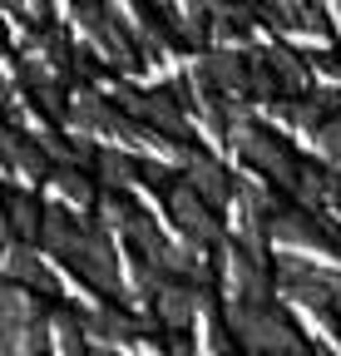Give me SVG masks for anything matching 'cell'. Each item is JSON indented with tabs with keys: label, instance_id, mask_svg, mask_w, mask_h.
Listing matches in <instances>:
<instances>
[{
	"label": "cell",
	"instance_id": "14",
	"mask_svg": "<svg viewBox=\"0 0 341 356\" xmlns=\"http://www.w3.org/2000/svg\"><path fill=\"white\" fill-rule=\"evenodd\" d=\"M6 273H10V287H30V292H55V282H50V273L40 267V257H35V248H10L6 252Z\"/></svg>",
	"mask_w": 341,
	"mask_h": 356
},
{
	"label": "cell",
	"instance_id": "8",
	"mask_svg": "<svg viewBox=\"0 0 341 356\" xmlns=\"http://www.w3.org/2000/svg\"><path fill=\"white\" fill-rule=\"evenodd\" d=\"M198 302H203V292H198V287H188V282H174V277H168V282L153 292V317L163 322V332H188V322H193Z\"/></svg>",
	"mask_w": 341,
	"mask_h": 356
},
{
	"label": "cell",
	"instance_id": "18",
	"mask_svg": "<svg viewBox=\"0 0 341 356\" xmlns=\"http://www.w3.org/2000/svg\"><path fill=\"white\" fill-rule=\"evenodd\" d=\"M317 149L341 168V114H331L326 124H322V134H317Z\"/></svg>",
	"mask_w": 341,
	"mask_h": 356
},
{
	"label": "cell",
	"instance_id": "11",
	"mask_svg": "<svg viewBox=\"0 0 341 356\" xmlns=\"http://www.w3.org/2000/svg\"><path fill=\"white\" fill-rule=\"evenodd\" d=\"M6 163H10L15 173H25V184H35V178H55V168H50V154H45V144L25 139L20 129H10V134H6Z\"/></svg>",
	"mask_w": 341,
	"mask_h": 356
},
{
	"label": "cell",
	"instance_id": "3",
	"mask_svg": "<svg viewBox=\"0 0 341 356\" xmlns=\"http://www.w3.org/2000/svg\"><path fill=\"white\" fill-rule=\"evenodd\" d=\"M65 267H69V273H79L94 292H119V257H114L109 233H99V228L84 233V243L69 252V262H65Z\"/></svg>",
	"mask_w": 341,
	"mask_h": 356
},
{
	"label": "cell",
	"instance_id": "1",
	"mask_svg": "<svg viewBox=\"0 0 341 356\" xmlns=\"http://www.w3.org/2000/svg\"><path fill=\"white\" fill-rule=\"evenodd\" d=\"M223 317H228L233 341H238L247 356H287V351L302 346V332H297V327H292V317H287L282 307H272V302H263V307H252V302H233Z\"/></svg>",
	"mask_w": 341,
	"mask_h": 356
},
{
	"label": "cell",
	"instance_id": "16",
	"mask_svg": "<svg viewBox=\"0 0 341 356\" xmlns=\"http://www.w3.org/2000/svg\"><path fill=\"white\" fill-rule=\"evenodd\" d=\"M94 213H99V222H94L99 233H124V238H129V228H134V218H139V208H134L129 198H124V193H109V188L99 193Z\"/></svg>",
	"mask_w": 341,
	"mask_h": 356
},
{
	"label": "cell",
	"instance_id": "20",
	"mask_svg": "<svg viewBox=\"0 0 341 356\" xmlns=\"http://www.w3.org/2000/svg\"><path fill=\"white\" fill-rule=\"evenodd\" d=\"M331 312H336V317H341V292H336V307H331Z\"/></svg>",
	"mask_w": 341,
	"mask_h": 356
},
{
	"label": "cell",
	"instance_id": "4",
	"mask_svg": "<svg viewBox=\"0 0 341 356\" xmlns=\"http://www.w3.org/2000/svg\"><path fill=\"white\" fill-rule=\"evenodd\" d=\"M163 208H168V218H174L178 228H183V238H188V243H198V248H203V243H218V238H223V222L213 218V208H208V203L183 184V178L163 193Z\"/></svg>",
	"mask_w": 341,
	"mask_h": 356
},
{
	"label": "cell",
	"instance_id": "5",
	"mask_svg": "<svg viewBox=\"0 0 341 356\" xmlns=\"http://www.w3.org/2000/svg\"><path fill=\"white\" fill-rule=\"evenodd\" d=\"M183 184L208 203V208H223L233 193H238V184H233V173L223 168V159H213L208 149H183Z\"/></svg>",
	"mask_w": 341,
	"mask_h": 356
},
{
	"label": "cell",
	"instance_id": "9",
	"mask_svg": "<svg viewBox=\"0 0 341 356\" xmlns=\"http://www.w3.org/2000/svg\"><path fill=\"white\" fill-rule=\"evenodd\" d=\"M267 60H272L277 84H282V104H302L307 95H317V89H312V70H307V60H302V55H292L287 44H272Z\"/></svg>",
	"mask_w": 341,
	"mask_h": 356
},
{
	"label": "cell",
	"instance_id": "10",
	"mask_svg": "<svg viewBox=\"0 0 341 356\" xmlns=\"http://www.w3.org/2000/svg\"><path fill=\"white\" fill-rule=\"evenodd\" d=\"M45 213L30 193H10V213H6V228L15 238V248H40L45 243Z\"/></svg>",
	"mask_w": 341,
	"mask_h": 356
},
{
	"label": "cell",
	"instance_id": "15",
	"mask_svg": "<svg viewBox=\"0 0 341 356\" xmlns=\"http://www.w3.org/2000/svg\"><path fill=\"white\" fill-rule=\"evenodd\" d=\"M45 312H55V307H45L40 302V292H30V287H6V332H25V327H35Z\"/></svg>",
	"mask_w": 341,
	"mask_h": 356
},
{
	"label": "cell",
	"instance_id": "13",
	"mask_svg": "<svg viewBox=\"0 0 341 356\" xmlns=\"http://www.w3.org/2000/svg\"><path fill=\"white\" fill-rule=\"evenodd\" d=\"M139 168H144V159L119 154V149H104V154L94 159V178H99L109 193H124L129 184H139Z\"/></svg>",
	"mask_w": 341,
	"mask_h": 356
},
{
	"label": "cell",
	"instance_id": "7",
	"mask_svg": "<svg viewBox=\"0 0 341 356\" xmlns=\"http://www.w3.org/2000/svg\"><path fill=\"white\" fill-rule=\"evenodd\" d=\"M198 70H203L208 89H213V95H223V99H242L247 89H252V65H247L242 55H233V50L208 55Z\"/></svg>",
	"mask_w": 341,
	"mask_h": 356
},
{
	"label": "cell",
	"instance_id": "2",
	"mask_svg": "<svg viewBox=\"0 0 341 356\" xmlns=\"http://www.w3.org/2000/svg\"><path fill=\"white\" fill-rule=\"evenodd\" d=\"M238 149L247 154V163L252 168H263L272 184H282V188H297V178H302V159L292 154V144L282 139L277 129H267V124H252L242 139H238Z\"/></svg>",
	"mask_w": 341,
	"mask_h": 356
},
{
	"label": "cell",
	"instance_id": "12",
	"mask_svg": "<svg viewBox=\"0 0 341 356\" xmlns=\"http://www.w3.org/2000/svg\"><path fill=\"white\" fill-rule=\"evenodd\" d=\"M168 30H174L183 44H193V50H203L208 44V30H213V6H168Z\"/></svg>",
	"mask_w": 341,
	"mask_h": 356
},
{
	"label": "cell",
	"instance_id": "19",
	"mask_svg": "<svg viewBox=\"0 0 341 356\" xmlns=\"http://www.w3.org/2000/svg\"><path fill=\"white\" fill-rule=\"evenodd\" d=\"M326 198L341 208V168H331V188H326Z\"/></svg>",
	"mask_w": 341,
	"mask_h": 356
},
{
	"label": "cell",
	"instance_id": "6",
	"mask_svg": "<svg viewBox=\"0 0 341 356\" xmlns=\"http://www.w3.org/2000/svg\"><path fill=\"white\" fill-rule=\"evenodd\" d=\"M277 292H287L292 302H302V307H336V292H341V277L336 273H317V267H297L287 262L282 273H277Z\"/></svg>",
	"mask_w": 341,
	"mask_h": 356
},
{
	"label": "cell",
	"instance_id": "17",
	"mask_svg": "<svg viewBox=\"0 0 341 356\" xmlns=\"http://www.w3.org/2000/svg\"><path fill=\"white\" fill-rule=\"evenodd\" d=\"M50 193H55V198H65V203H74V208H84V203H99L94 178H90V173H79V168H55V178H50Z\"/></svg>",
	"mask_w": 341,
	"mask_h": 356
}]
</instances>
